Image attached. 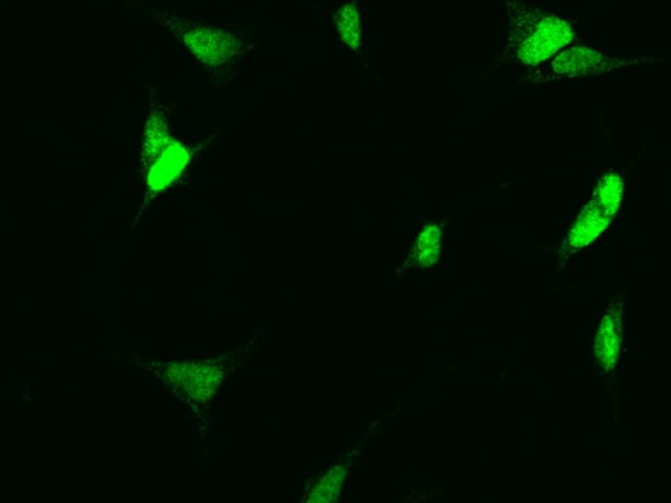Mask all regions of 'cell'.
Listing matches in <instances>:
<instances>
[{"label":"cell","mask_w":671,"mask_h":503,"mask_svg":"<svg viewBox=\"0 0 671 503\" xmlns=\"http://www.w3.org/2000/svg\"><path fill=\"white\" fill-rule=\"evenodd\" d=\"M504 53L506 66L535 69L561 50L586 40L580 21L544 4L504 3Z\"/></svg>","instance_id":"6da1fadb"},{"label":"cell","mask_w":671,"mask_h":503,"mask_svg":"<svg viewBox=\"0 0 671 503\" xmlns=\"http://www.w3.org/2000/svg\"><path fill=\"white\" fill-rule=\"evenodd\" d=\"M405 503H411V502H408V501H407V502H405Z\"/></svg>","instance_id":"ba28073f"},{"label":"cell","mask_w":671,"mask_h":503,"mask_svg":"<svg viewBox=\"0 0 671 503\" xmlns=\"http://www.w3.org/2000/svg\"><path fill=\"white\" fill-rule=\"evenodd\" d=\"M664 58L654 56L635 57L630 54H615L597 48L593 42H581L561 50L550 61L535 69L527 70L523 82L535 86L567 83L573 80L603 78L628 67L654 66Z\"/></svg>","instance_id":"3957f363"},{"label":"cell","mask_w":671,"mask_h":503,"mask_svg":"<svg viewBox=\"0 0 671 503\" xmlns=\"http://www.w3.org/2000/svg\"><path fill=\"white\" fill-rule=\"evenodd\" d=\"M360 451L361 447L352 448L343 458L337 459L332 466L324 469L302 503H339L345 481Z\"/></svg>","instance_id":"5b68a950"},{"label":"cell","mask_w":671,"mask_h":503,"mask_svg":"<svg viewBox=\"0 0 671 503\" xmlns=\"http://www.w3.org/2000/svg\"><path fill=\"white\" fill-rule=\"evenodd\" d=\"M443 226L440 223L428 222L416 232L411 248L399 272L408 270H426L432 268L440 259L443 248Z\"/></svg>","instance_id":"8992f818"},{"label":"cell","mask_w":671,"mask_h":503,"mask_svg":"<svg viewBox=\"0 0 671 503\" xmlns=\"http://www.w3.org/2000/svg\"><path fill=\"white\" fill-rule=\"evenodd\" d=\"M627 180L623 171L606 168L585 204L569 224L555 249L557 273L576 257L584 255L610 230L626 197Z\"/></svg>","instance_id":"7a4b0ae2"},{"label":"cell","mask_w":671,"mask_h":503,"mask_svg":"<svg viewBox=\"0 0 671 503\" xmlns=\"http://www.w3.org/2000/svg\"><path fill=\"white\" fill-rule=\"evenodd\" d=\"M333 24L345 48L361 54L365 45V16L360 4L348 3L337 8Z\"/></svg>","instance_id":"52a82bcc"},{"label":"cell","mask_w":671,"mask_h":503,"mask_svg":"<svg viewBox=\"0 0 671 503\" xmlns=\"http://www.w3.org/2000/svg\"><path fill=\"white\" fill-rule=\"evenodd\" d=\"M626 294L615 295L599 312L590 338V361L595 375L605 382L615 379L626 337Z\"/></svg>","instance_id":"277c9868"}]
</instances>
